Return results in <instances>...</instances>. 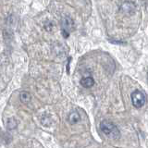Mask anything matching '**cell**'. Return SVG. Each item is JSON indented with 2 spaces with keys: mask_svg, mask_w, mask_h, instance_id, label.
I'll list each match as a JSON object with an SVG mask.
<instances>
[{
  "mask_svg": "<svg viewBox=\"0 0 148 148\" xmlns=\"http://www.w3.org/2000/svg\"><path fill=\"white\" fill-rule=\"evenodd\" d=\"M17 125H18V122H17V120L14 118L8 119V120H7V129L8 130H14V129H16Z\"/></svg>",
  "mask_w": 148,
  "mask_h": 148,
  "instance_id": "52a82bcc",
  "label": "cell"
},
{
  "mask_svg": "<svg viewBox=\"0 0 148 148\" xmlns=\"http://www.w3.org/2000/svg\"><path fill=\"white\" fill-rule=\"evenodd\" d=\"M132 105L137 108H141L146 103V95L143 92L135 90L132 92Z\"/></svg>",
  "mask_w": 148,
  "mask_h": 148,
  "instance_id": "7a4b0ae2",
  "label": "cell"
},
{
  "mask_svg": "<svg viewBox=\"0 0 148 148\" xmlns=\"http://www.w3.org/2000/svg\"><path fill=\"white\" fill-rule=\"evenodd\" d=\"M61 34L63 35L64 38H68L71 32L73 31L74 29V22L72 21L71 18H69L68 16L62 18L61 20Z\"/></svg>",
  "mask_w": 148,
  "mask_h": 148,
  "instance_id": "3957f363",
  "label": "cell"
},
{
  "mask_svg": "<svg viewBox=\"0 0 148 148\" xmlns=\"http://www.w3.org/2000/svg\"><path fill=\"white\" fill-rule=\"evenodd\" d=\"M80 119H81V116L77 112V111H73V112L69 113V122L71 124H75Z\"/></svg>",
  "mask_w": 148,
  "mask_h": 148,
  "instance_id": "5b68a950",
  "label": "cell"
},
{
  "mask_svg": "<svg viewBox=\"0 0 148 148\" xmlns=\"http://www.w3.org/2000/svg\"><path fill=\"white\" fill-rule=\"evenodd\" d=\"M20 99L23 104H28L32 99V96L28 92H21L20 95Z\"/></svg>",
  "mask_w": 148,
  "mask_h": 148,
  "instance_id": "8992f818",
  "label": "cell"
},
{
  "mask_svg": "<svg viewBox=\"0 0 148 148\" xmlns=\"http://www.w3.org/2000/svg\"><path fill=\"white\" fill-rule=\"evenodd\" d=\"M81 84H82V86L85 87V88H90L95 84V80L92 77L82 78L81 80Z\"/></svg>",
  "mask_w": 148,
  "mask_h": 148,
  "instance_id": "277c9868",
  "label": "cell"
},
{
  "mask_svg": "<svg viewBox=\"0 0 148 148\" xmlns=\"http://www.w3.org/2000/svg\"><path fill=\"white\" fill-rule=\"evenodd\" d=\"M100 130L104 134L111 139H118L120 136L119 129L115 124L108 121V120H103L100 123Z\"/></svg>",
  "mask_w": 148,
  "mask_h": 148,
  "instance_id": "6da1fadb",
  "label": "cell"
}]
</instances>
